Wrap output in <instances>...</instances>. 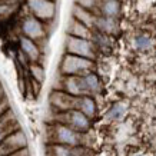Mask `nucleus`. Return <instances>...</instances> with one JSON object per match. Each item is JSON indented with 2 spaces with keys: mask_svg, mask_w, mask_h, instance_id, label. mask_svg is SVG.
<instances>
[{
  "mask_svg": "<svg viewBox=\"0 0 156 156\" xmlns=\"http://www.w3.org/2000/svg\"><path fill=\"white\" fill-rule=\"evenodd\" d=\"M93 67H95V63L92 59L66 53L62 59L60 73L63 76H85L93 72Z\"/></svg>",
  "mask_w": 156,
  "mask_h": 156,
  "instance_id": "f257e3e1",
  "label": "nucleus"
},
{
  "mask_svg": "<svg viewBox=\"0 0 156 156\" xmlns=\"http://www.w3.org/2000/svg\"><path fill=\"white\" fill-rule=\"evenodd\" d=\"M65 46H66V53H72V55H77V56L95 60L96 44L92 39L76 37V36H72V34H67Z\"/></svg>",
  "mask_w": 156,
  "mask_h": 156,
  "instance_id": "f03ea898",
  "label": "nucleus"
},
{
  "mask_svg": "<svg viewBox=\"0 0 156 156\" xmlns=\"http://www.w3.org/2000/svg\"><path fill=\"white\" fill-rule=\"evenodd\" d=\"M52 133V142L69 145V146H80L82 145V132H77L73 128L67 126L65 123H56L50 128Z\"/></svg>",
  "mask_w": 156,
  "mask_h": 156,
  "instance_id": "7ed1b4c3",
  "label": "nucleus"
},
{
  "mask_svg": "<svg viewBox=\"0 0 156 156\" xmlns=\"http://www.w3.org/2000/svg\"><path fill=\"white\" fill-rule=\"evenodd\" d=\"M57 119H60L59 120L60 123H65V125H67V126H70L75 130L82 133L89 130L90 128V118H87L79 109H72V110H66V112H60Z\"/></svg>",
  "mask_w": 156,
  "mask_h": 156,
  "instance_id": "20e7f679",
  "label": "nucleus"
},
{
  "mask_svg": "<svg viewBox=\"0 0 156 156\" xmlns=\"http://www.w3.org/2000/svg\"><path fill=\"white\" fill-rule=\"evenodd\" d=\"M27 6L34 17L42 22H50L56 14L55 0H27Z\"/></svg>",
  "mask_w": 156,
  "mask_h": 156,
  "instance_id": "39448f33",
  "label": "nucleus"
},
{
  "mask_svg": "<svg viewBox=\"0 0 156 156\" xmlns=\"http://www.w3.org/2000/svg\"><path fill=\"white\" fill-rule=\"evenodd\" d=\"M80 96H73L65 90H55L50 95V103L59 112H66L72 109H77Z\"/></svg>",
  "mask_w": 156,
  "mask_h": 156,
  "instance_id": "423d86ee",
  "label": "nucleus"
},
{
  "mask_svg": "<svg viewBox=\"0 0 156 156\" xmlns=\"http://www.w3.org/2000/svg\"><path fill=\"white\" fill-rule=\"evenodd\" d=\"M23 147H26V136L23 135V132L22 130L13 132L0 143V156L13 153L16 151L23 149Z\"/></svg>",
  "mask_w": 156,
  "mask_h": 156,
  "instance_id": "0eeeda50",
  "label": "nucleus"
},
{
  "mask_svg": "<svg viewBox=\"0 0 156 156\" xmlns=\"http://www.w3.org/2000/svg\"><path fill=\"white\" fill-rule=\"evenodd\" d=\"M63 90L73 96L90 95L86 86L85 76H63Z\"/></svg>",
  "mask_w": 156,
  "mask_h": 156,
  "instance_id": "6e6552de",
  "label": "nucleus"
},
{
  "mask_svg": "<svg viewBox=\"0 0 156 156\" xmlns=\"http://www.w3.org/2000/svg\"><path fill=\"white\" fill-rule=\"evenodd\" d=\"M22 30H23L24 36L33 39V40H42V39L46 37L44 24H43L42 20L34 17V16H30L27 19H24Z\"/></svg>",
  "mask_w": 156,
  "mask_h": 156,
  "instance_id": "1a4fd4ad",
  "label": "nucleus"
},
{
  "mask_svg": "<svg viewBox=\"0 0 156 156\" xmlns=\"http://www.w3.org/2000/svg\"><path fill=\"white\" fill-rule=\"evenodd\" d=\"M85 152L80 146H69L62 143H50V146H48L49 156H83Z\"/></svg>",
  "mask_w": 156,
  "mask_h": 156,
  "instance_id": "9d476101",
  "label": "nucleus"
},
{
  "mask_svg": "<svg viewBox=\"0 0 156 156\" xmlns=\"http://www.w3.org/2000/svg\"><path fill=\"white\" fill-rule=\"evenodd\" d=\"M19 43H20V50L26 55L29 60L32 63H37V60L40 59V49L34 43L33 39L27 37V36H22Z\"/></svg>",
  "mask_w": 156,
  "mask_h": 156,
  "instance_id": "9b49d317",
  "label": "nucleus"
},
{
  "mask_svg": "<svg viewBox=\"0 0 156 156\" xmlns=\"http://www.w3.org/2000/svg\"><path fill=\"white\" fill-rule=\"evenodd\" d=\"M67 34H72V36H76V37H83V39H93V30L89 26H86L85 23H82L77 19H75V17L69 23Z\"/></svg>",
  "mask_w": 156,
  "mask_h": 156,
  "instance_id": "f8f14e48",
  "label": "nucleus"
},
{
  "mask_svg": "<svg viewBox=\"0 0 156 156\" xmlns=\"http://www.w3.org/2000/svg\"><path fill=\"white\" fill-rule=\"evenodd\" d=\"M95 29L105 34H115L118 32V23L116 17H108V16H98L96 17Z\"/></svg>",
  "mask_w": 156,
  "mask_h": 156,
  "instance_id": "ddd939ff",
  "label": "nucleus"
},
{
  "mask_svg": "<svg viewBox=\"0 0 156 156\" xmlns=\"http://www.w3.org/2000/svg\"><path fill=\"white\" fill-rule=\"evenodd\" d=\"M73 17L77 19L79 22H82V23H85L86 26H89L90 29H95L96 17L98 16L92 10H87L79 5H75V7H73Z\"/></svg>",
  "mask_w": 156,
  "mask_h": 156,
  "instance_id": "4468645a",
  "label": "nucleus"
},
{
  "mask_svg": "<svg viewBox=\"0 0 156 156\" xmlns=\"http://www.w3.org/2000/svg\"><path fill=\"white\" fill-rule=\"evenodd\" d=\"M77 109L82 110L87 118H90V119L95 118V115H96V103H95V100L90 98V95L80 96V98H79Z\"/></svg>",
  "mask_w": 156,
  "mask_h": 156,
  "instance_id": "2eb2a0df",
  "label": "nucleus"
},
{
  "mask_svg": "<svg viewBox=\"0 0 156 156\" xmlns=\"http://www.w3.org/2000/svg\"><path fill=\"white\" fill-rule=\"evenodd\" d=\"M100 12H102L103 16L116 17L119 12H120V0H102Z\"/></svg>",
  "mask_w": 156,
  "mask_h": 156,
  "instance_id": "dca6fc26",
  "label": "nucleus"
},
{
  "mask_svg": "<svg viewBox=\"0 0 156 156\" xmlns=\"http://www.w3.org/2000/svg\"><path fill=\"white\" fill-rule=\"evenodd\" d=\"M85 82H86V86H87V89H89L90 95H95V93H99L100 92V80L98 75L93 73V72H90L87 75H85Z\"/></svg>",
  "mask_w": 156,
  "mask_h": 156,
  "instance_id": "f3484780",
  "label": "nucleus"
},
{
  "mask_svg": "<svg viewBox=\"0 0 156 156\" xmlns=\"http://www.w3.org/2000/svg\"><path fill=\"white\" fill-rule=\"evenodd\" d=\"M126 113V106L123 103H115L110 109V112H109L108 118L112 119V120H119V119H122Z\"/></svg>",
  "mask_w": 156,
  "mask_h": 156,
  "instance_id": "a211bd4d",
  "label": "nucleus"
},
{
  "mask_svg": "<svg viewBox=\"0 0 156 156\" xmlns=\"http://www.w3.org/2000/svg\"><path fill=\"white\" fill-rule=\"evenodd\" d=\"M3 116L0 118V143L9 136L10 133H13V120H2Z\"/></svg>",
  "mask_w": 156,
  "mask_h": 156,
  "instance_id": "6ab92c4d",
  "label": "nucleus"
},
{
  "mask_svg": "<svg viewBox=\"0 0 156 156\" xmlns=\"http://www.w3.org/2000/svg\"><path fill=\"white\" fill-rule=\"evenodd\" d=\"M29 70H30V75L33 77V80L39 82V83H42L44 80V70H43V67L37 63H32L30 66H29Z\"/></svg>",
  "mask_w": 156,
  "mask_h": 156,
  "instance_id": "aec40b11",
  "label": "nucleus"
},
{
  "mask_svg": "<svg viewBox=\"0 0 156 156\" xmlns=\"http://www.w3.org/2000/svg\"><path fill=\"white\" fill-rule=\"evenodd\" d=\"M135 48L137 50H147V49L152 48V40L149 36L146 34H140L135 39Z\"/></svg>",
  "mask_w": 156,
  "mask_h": 156,
  "instance_id": "412c9836",
  "label": "nucleus"
},
{
  "mask_svg": "<svg viewBox=\"0 0 156 156\" xmlns=\"http://www.w3.org/2000/svg\"><path fill=\"white\" fill-rule=\"evenodd\" d=\"M76 5H79L82 7H85V9L93 12L98 7V5H99V0H76Z\"/></svg>",
  "mask_w": 156,
  "mask_h": 156,
  "instance_id": "4be33fe9",
  "label": "nucleus"
},
{
  "mask_svg": "<svg viewBox=\"0 0 156 156\" xmlns=\"http://www.w3.org/2000/svg\"><path fill=\"white\" fill-rule=\"evenodd\" d=\"M12 10H13V7H12V5H9V3H0V17H5V16H7V14L12 13Z\"/></svg>",
  "mask_w": 156,
  "mask_h": 156,
  "instance_id": "5701e85b",
  "label": "nucleus"
},
{
  "mask_svg": "<svg viewBox=\"0 0 156 156\" xmlns=\"http://www.w3.org/2000/svg\"><path fill=\"white\" fill-rule=\"evenodd\" d=\"M5 156H29V151L26 147L20 149V151H16L13 153H9V155H5Z\"/></svg>",
  "mask_w": 156,
  "mask_h": 156,
  "instance_id": "b1692460",
  "label": "nucleus"
},
{
  "mask_svg": "<svg viewBox=\"0 0 156 156\" xmlns=\"http://www.w3.org/2000/svg\"><path fill=\"white\" fill-rule=\"evenodd\" d=\"M6 108H7V102L0 103V118H2V116H3V113L6 112Z\"/></svg>",
  "mask_w": 156,
  "mask_h": 156,
  "instance_id": "393cba45",
  "label": "nucleus"
}]
</instances>
